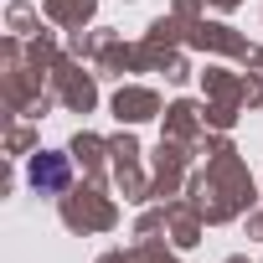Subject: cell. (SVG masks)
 Segmentation results:
<instances>
[{"instance_id":"6da1fadb","label":"cell","mask_w":263,"mask_h":263,"mask_svg":"<svg viewBox=\"0 0 263 263\" xmlns=\"http://www.w3.org/2000/svg\"><path fill=\"white\" fill-rule=\"evenodd\" d=\"M31 181H36V186H47V191H62V186H67V165H62L57 155H47V160H36V165H31Z\"/></svg>"}]
</instances>
